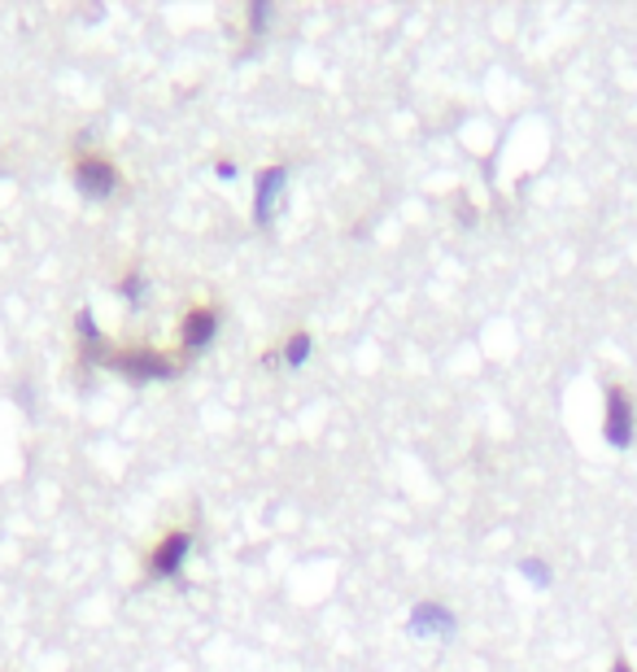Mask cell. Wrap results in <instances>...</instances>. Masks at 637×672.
Here are the masks:
<instances>
[{"mask_svg": "<svg viewBox=\"0 0 637 672\" xmlns=\"http://www.w3.org/2000/svg\"><path fill=\"white\" fill-rule=\"evenodd\" d=\"M92 354H96V362H105V367H114V371H123V375H131V380H171V375L179 371V362H175L171 354L149 349V345H140V349H109V345H96Z\"/></svg>", "mask_w": 637, "mask_h": 672, "instance_id": "6da1fadb", "label": "cell"}, {"mask_svg": "<svg viewBox=\"0 0 637 672\" xmlns=\"http://www.w3.org/2000/svg\"><path fill=\"white\" fill-rule=\"evenodd\" d=\"M70 179H74V188H79L83 197H92V201L114 197L118 184H123L118 166H114L109 158H101V153H79L74 166H70Z\"/></svg>", "mask_w": 637, "mask_h": 672, "instance_id": "7a4b0ae2", "label": "cell"}, {"mask_svg": "<svg viewBox=\"0 0 637 672\" xmlns=\"http://www.w3.org/2000/svg\"><path fill=\"white\" fill-rule=\"evenodd\" d=\"M603 437L612 450H629L637 437V410L625 384H607V410H603Z\"/></svg>", "mask_w": 637, "mask_h": 672, "instance_id": "3957f363", "label": "cell"}, {"mask_svg": "<svg viewBox=\"0 0 637 672\" xmlns=\"http://www.w3.org/2000/svg\"><path fill=\"white\" fill-rule=\"evenodd\" d=\"M188 551H193V529H166L158 537V546L149 551V577H158V581L162 577H175L184 568Z\"/></svg>", "mask_w": 637, "mask_h": 672, "instance_id": "277c9868", "label": "cell"}, {"mask_svg": "<svg viewBox=\"0 0 637 672\" xmlns=\"http://www.w3.org/2000/svg\"><path fill=\"white\" fill-rule=\"evenodd\" d=\"M219 306H193L184 320H179V349H188V354H197V349H206L215 336H219Z\"/></svg>", "mask_w": 637, "mask_h": 672, "instance_id": "5b68a950", "label": "cell"}, {"mask_svg": "<svg viewBox=\"0 0 637 672\" xmlns=\"http://www.w3.org/2000/svg\"><path fill=\"white\" fill-rule=\"evenodd\" d=\"M280 193H285V166H263L258 179H254V223L258 228L271 223V210H276Z\"/></svg>", "mask_w": 637, "mask_h": 672, "instance_id": "8992f818", "label": "cell"}, {"mask_svg": "<svg viewBox=\"0 0 637 672\" xmlns=\"http://www.w3.org/2000/svg\"><path fill=\"white\" fill-rule=\"evenodd\" d=\"M410 634L415 638H445V634H454V612L441 607V603H432V599H424L410 612Z\"/></svg>", "mask_w": 637, "mask_h": 672, "instance_id": "52a82bcc", "label": "cell"}, {"mask_svg": "<svg viewBox=\"0 0 637 672\" xmlns=\"http://www.w3.org/2000/svg\"><path fill=\"white\" fill-rule=\"evenodd\" d=\"M280 354H285V362H289V367H302V362L315 354V336L306 333V328H298V333L280 345Z\"/></svg>", "mask_w": 637, "mask_h": 672, "instance_id": "ba28073f", "label": "cell"}, {"mask_svg": "<svg viewBox=\"0 0 637 672\" xmlns=\"http://www.w3.org/2000/svg\"><path fill=\"white\" fill-rule=\"evenodd\" d=\"M520 572H524L533 586H551V568H546L542 559H524V564H520Z\"/></svg>", "mask_w": 637, "mask_h": 672, "instance_id": "9c48e42d", "label": "cell"}, {"mask_svg": "<svg viewBox=\"0 0 637 672\" xmlns=\"http://www.w3.org/2000/svg\"><path fill=\"white\" fill-rule=\"evenodd\" d=\"M74 328H79V336H83V340L96 349V340H101V328L92 324V311H79V315H74Z\"/></svg>", "mask_w": 637, "mask_h": 672, "instance_id": "30bf717a", "label": "cell"}, {"mask_svg": "<svg viewBox=\"0 0 637 672\" xmlns=\"http://www.w3.org/2000/svg\"><path fill=\"white\" fill-rule=\"evenodd\" d=\"M267 13H271V9H267V0H254V4H250V26H254V31H263Z\"/></svg>", "mask_w": 637, "mask_h": 672, "instance_id": "8fae6325", "label": "cell"}, {"mask_svg": "<svg viewBox=\"0 0 637 672\" xmlns=\"http://www.w3.org/2000/svg\"><path fill=\"white\" fill-rule=\"evenodd\" d=\"M140 293H144V276H127V280H123V298H131V302H136Z\"/></svg>", "mask_w": 637, "mask_h": 672, "instance_id": "7c38bea8", "label": "cell"}, {"mask_svg": "<svg viewBox=\"0 0 637 672\" xmlns=\"http://www.w3.org/2000/svg\"><path fill=\"white\" fill-rule=\"evenodd\" d=\"M612 672H634V664H629V660L621 656V660H612Z\"/></svg>", "mask_w": 637, "mask_h": 672, "instance_id": "4fadbf2b", "label": "cell"}]
</instances>
